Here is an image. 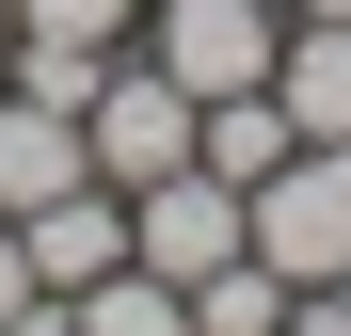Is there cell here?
Returning <instances> with one entry per match:
<instances>
[{
	"instance_id": "15",
	"label": "cell",
	"mask_w": 351,
	"mask_h": 336,
	"mask_svg": "<svg viewBox=\"0 0 351 336\" xmlns=\"http://www.w3.org/2000/svg\"><path fill=\"white\" fill-rule=\"evenodd\" d=\"M0 80H16V16H0Z\"/></svg>"
},
{
	"instance_id": "6",
	"label": "cell",
	"mask_w": 351,
	"mask_h": 336,
	"mask_svg": "<svg viewBox=\"0 0 351 336\" xmlns=\"http://www.w3.org/2000/svg\"><path fill=\"white\" fill-rule=\"evenodd\" d=\"M271 96H287V128H304V144H351V16H287Z\"/></svg>"
},
{
	"instance_id": "14",
	"label": "cell",
	"mask_w": 351,
	"mask_h": 336,
	"mask_svg": "<svg viewBox=\"0 0 351 336\" xmlns=\"http://www.w3.org/2000/svg\"><path fill=\"white\" fill-rule=\"evenodd\" d=\"M32 304V256H16V224H0V320H16Z\"/></svg>"
},
{
	"instance_id": "2",
	"label": "cell",
	"mask_w": 351,
	"mask_h": 336,
	"mask_svg": "<svg viewBox=\"0 0 351 336\" xmlns=\"http://www.w3.org/2000/svg\"><path fill=\"white\" fill-rule=\"evenodd\" d=\"M144 65L176 80V96H240V80H271V48H287V0H144Z\"/></svg>"
},
{
	"instance_id": "4",
	"label": "cell",
	"mask_w": 351,
	"mask_h": 336,
	"mask_svg": "<svg viewBox=\"0 0 351 336\" xmlns=\"http://www.w3.org/2000/svg\"><path fill=\"white\" fill-rule=\"evenodd\" d=\"M192 112H208V96H176L144 48H112V80L80 96V144H96L112 192H144V177H176V160H192Z\"/></svg>"
},
{
	"instance_id": "3",
	"label": "cell",
	"mask_w": 351,
	"mask_h": 336,
	"mask_svg": "<svg viewBox=\"0 0 351 336\" xmlns=\"http://www.w3.org/2000/svg\"><path fill=\"white\" fill-rule=\"evenodd\" d=\"M128 256H144V272H176V289H208L223 256H256V208H240V177H208V160L144 177V192H128Z\"/></svg>"
},
{
	"instance_id": "5",
	"label": "cell",
	"mask_w": 351,
	"mask_h": 336,
	"mask_svg": "<svg viewBox=\"0 0 351 336\" xmlns=\"http://www.w3.org/2000/svg\"><path fill=\"white\" fill-rule=\"evenodd\" d=\"M0 224H16L32 289H96V272H128V192H112V177H64L48 208H0Z\"/></svg>"
},
{
	"instance_id": "10",
	"label": "cell",
	"mask_w": 351,
	"mask_h": 336,
	"mask_svg": "<svg viewBox=\"0 0 351 336\" xmlns=\"http://www.w3.org/2000/svg\"><path fill=\"white\" fill-rule=\"evenodd\" d=\"M192 336H287V272L271 256H223L208 289H192Z\"/></svg>"
},
{
	"instance_id": "9",
	"label": "cell",
	"mask_w": 351,
	"mask_h": 336,
	"mask_svg": "<svg viewBox=\"0 0 351 336\" xmlns=\"http://www.w3.org/2000/svg\"><path fill=\"white\" fill-rule=\"evenodd\" d=\"M64 336H192V289L176 272H96V289H64Z\"/></svg>"
},
{
	"instance_id": "16",
	"label": "cell",
	"mask_w": 351,
	"mask_h": 336,
	"mask_svg": "<svg viewBox=\"0 0 351 336\" xmlns=\"http://www.w3.org/2000/svg\"><path fill=\"white\" fill-rule=\"evenodd\" d=\"M0 16H16V0H0Z\"/></svg>"
},
{
	"instance_id": "1",
	"label": "cell",
	"mask_w": 351,
	"mask_h": 336,
	"mask_svg": "<svg viewBox=\"0 0 351 336\" xmlns=\"http://www.w3.org/2000/svg\"><path fill=\"white\" fill-rule=\"evenodd\" d=\"M240 208H256V256L287 272V289H335L351 272V144H287Z\"/></svg>"
},
{
	"instance_id": "8",
	"label": "cell",
	"mask_w": 351,
	"mask_h": 336,
	"mask_svg": "<svg viewBox=\"0 0 351 336\" xmlns=\"http://www.w3.org/2000/svg\"><path fill=\"white\" fill-rule=\"evenodd\" d=\"M287 144H304V128H287V96H271V80H240V96H208V112H192V160H208V177H240V192L271 177Z\"/></svg>"
},
{
	"instance_id": "13",
	"label": "cell",
	"mask_w": 351,
	"mask_h": 336,
	"mask_svg": "<svg viewBox=\"0 0 351 336\" xmlns=\"http://www.w3.org/2000/svg\"><path fill=\"white\" fill-rule=\"evenodd\" d=\"M287 336H351V289H287Z\"/></svg>"
},
{
	"instance_id": "11",
	"label": "cell",
	"mask_w": 351,
	"mask_h": 336,
	"mask_svg": "<svg viewBox=\"0 0 351 336\" xmlns=\"http://www.w3.org/2000/svg\"><path fill=\"white\" fill-rule=\"evenodd\" d=\"M16 32H48V48H128L144 0H16Z\"/></svg>"
},
{
	"instance_id": "7",
	"label": "cell",
	"mask_w": 351,
	"mask_h": 336,
	"mask_svg": "<svg viewBox=\"0 0 351 336\" xmlns=\"http://www.w3.org/2000/svg\"><path fill=\"white\" fill-rule=\"evenodd\" d=\"M64 177H96V144H80V112H48L0 80V208H48Z\"/></svg>"
},
{
	"instance_id": "12",
	"label": "cell",
	"mask_w": 351,
	"mask_h": 336,
	"mask_svg": "<svg viewBox=\"0 0 351 336\" xmlns=\"http://www.w3.org/2000/svg\"><path fill=\"white\" fill-rule=\"evenodd\" d=\"M112 80V48H48V32H16V96H48V112H80Z\"/></svg>"
}]
</instances>
